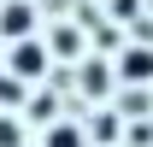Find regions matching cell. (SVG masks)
<instances>
[{"instance_id": "cell-1", "label": "cell", "mask_w": 153, "mask_h": 147, "mask_svg": "<svg viewBox=\"0 0 153 147\" xmlns=\"http://www.w3.org/2000/svg\"><path fill=\"white\" fill-rule=\"evenodd\" d=\"M47 65H53V53H47V41H36V36L12 41V65H6V71L18 76V82H36V76H47Z\"/></svg>"}, {"instance_id": "cell-2", "label": "cell", "mask_w": 153, "mask_h": 147, "mask_svg": "<svg viewBox=\"0 0 153 147\" xmlns=\"http://www.w3.org/2000/svg\"><path fill=\"white\" fill-rule=\"evenodd\" d=\"M36 36V6L30 0H0V41H24Z\"/></svg>"}, {"instance_id": "cell-3", "label": "cell", "mask_w": 153, "mask_h": 147, "mask_svg": "<svg viewBox=\"0 0 153 147\" xmlns=\"http://www.w3.org/2000/svg\"><path fill=\"white\" fill-rule=\"evenodd\" d=\"M118 76H124V82H147V76H153V47H124Z\"/></svg>"}, {"instance_id": "cell-4", "label": "cell", "mask_w": 153, "mask_h": 147, "mask_svg": "<svg viewBox=\"0 0 153 147\" xmlns=\"http://www.w3.org/2000/svg\"><path fill=\"white\" fill-rule=\"evenodd\" d=\"M82 88H88V94H112V71H106V59H88V65H82Z\"/></svg>"}, {"instance_id": "cell-5", "label": "cell", "mask_w": 153, "mask_h": 147, "mask_svg": "<svg viewBox=\"0 0 153 147\" xmlns=\"http://www.w3.org/2000/svg\"><path fill=\"white\" fill-rule=\"evenodd\" d=\"M47 147H82V129L76 124H53L47 129Z\"/></svg>"}, {"instance_id": "cell-6", "label": "cell", "mask_w": 153, "mask_h": 147, "mask_svg": "<svg viewBox=\"0 0 153 147\" xmlns=\"http://www.w3.org/2000/svg\"><path fill=\"white\" fill-rule=\"evenodd\" d=\"M0 100H6V106H18V100H24V82H18V76H12V71L0 76Z\"/></svg>"}, {"instance_id": "cell-7", "label": "cell", "mask_w": 153, "mask_h": 147, "mask_svg": "<svg viewBox=\"0 0 153 147\" xmlns=\"http://www.w3.org/2000/svg\"><path fill=\"white\" fill-rule=\"evenodd\" d=\"M24 141V129H18V118H0V147H18Z\"/></svg>"}]
</instances>
